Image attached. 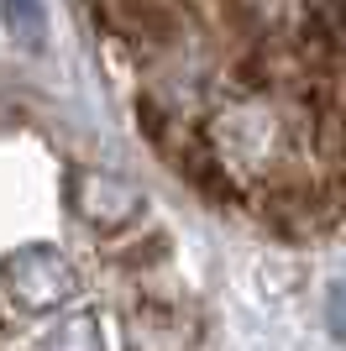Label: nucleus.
<instances>
[{"mask_svg":"<svg viewBox=\"0 0 346 351\" xmlns=\"http://www.w3.org/2000/svg\"><path fill=\"white\" fill-rule=\"evenodd\" d=\"M0 351H189L163 247L126 215L84 226V247L21 241L0 257Z\"/></svg>","mask_w":346,"mask_h":351,"instance_id":"nucleus-2","label":"nucleus"},{"mask_svg":"<svg viewBox=\"0 0 346 351\" xmlns=\"http://www.w3.org/2000/svg\"><path fill=\"white\" fill-rule=\"evenodd\" d=\"M142 136L278 236L346 220V0H73Z\"/></svg>","mask_w":346,"mask_h":351,"instance_id":"nucleus-1","label":"nucleus"}]
</instances>
